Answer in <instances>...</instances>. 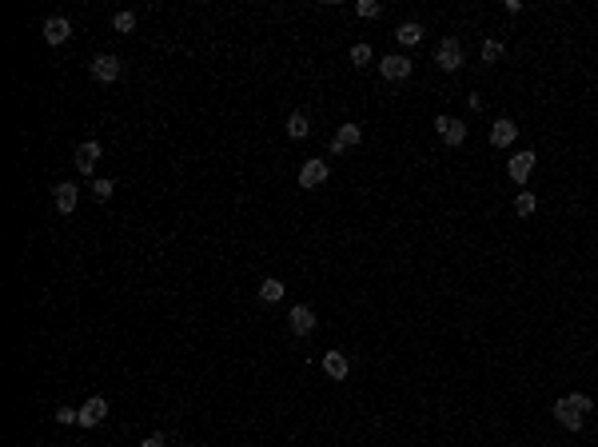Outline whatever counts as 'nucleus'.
Returning <instances> with one entry per match:
<instances>
[{
  "label": "nucleus",
  "instance_id": "obj_3",
  "mask_svg": "<svg viewBox=\"0 0 598 447\" xmlns=\"http://www.w3.org/2000/svg\"><path fill=\"white\" fill-rule=\"evenodd\" d=\"M88 68H92V76H96L100 84H112V80H120V72H124V64H120V60H116V56H96V60H92V64H88Z\"/></svg>",
  "mask_w": 598,
  "mask_h": 447
},
{
  "label": "nucleus",
  "instance_id": "obj_7",
  "mask_svg": "<svg viewBox=\"0 0 598 447\" xmlns=\"http://www.w3.org/2000/svg\"><path fill=\"white\" fill-rule=\"evenodd\" d=\"M323 372H327V379H335V383H343V379L351 376V363L343 351H327L323 356Z\"/></svg>",
  "mask_w": 598,
  "mask_h": 447
},
{
  "label": "nucleus",
  "instance_id": "obj_11",
  "mask_svg": "<svg viewBox=\"0 0 598 447\" xmlns=\"http://www.w3.org/2000/svg\"><path fill=\"white\" fill-rule=\"evenodd\" d=\"M76 204H80V188H76V184H56V212L72 216Z\"/></svg>",
  "mask_w": 598,
  "mask_h": 447
},
{
  "label": "nucleus",
  "instance_id": "obj_20",
  "mask_svg": "<svg viewBox=\"0 0 598 447\" xmlns=\"http://www.w3.org/2000/svg\"><path fill=\"white\" fill-rule=\"evenodd\" d=\"M535 208H539L535 192H518L515 196V212H518V216H535Z\"/></svg>",
  "mask_w": 598,
  "mask_h": 447
},
{
  "label": "nucleus",
  "instance_id": "obj_25",
  "mask_svg": "<svg viewBox=\"0 0 598 447\" xmlns=\"http://www.w3.org/2000/svg\"><path fill=\"white\" fill-rule=\"evenodd\" d=\"M112 192H116V184H112V180H96V184H92V196H96V200H108Z\"/></svg>",
  "mask_w": 598,
  "mask_h": 447
},
{
  "label": "nucleus",
  "instance_id": "obj_14",
  "mask_svg": "<svg viewBox=\"0 0 598 447\" xmlns=\"http://www.w3.org/2000/svg\"><path fill=\"white\" fill-rule=\"evenodd\" d=\"M507 172H511V180L515 184H523L530 176V172H535V152H518V156H511V168H507Z\"/></svg>",
  "mask_w": 598,
  "mask_h": 447
},
{
  "label": "nucleus",
  "instance_id": "obj_12",
  "mask_svg": "<svg viewBox=\"0 0 598 447\" xmlns=\"http://www.w3.org/2000/svg\"><path fill=\"white\" fill-rule=\"evenodd\" d=\"M68 36H72V24L64 16H48V20H44V41L48 44H64Z\"/></svg>",
  "mask_w": 598,
  "mask_h": 447
},
{
  "label": "nucleus",
  "instance_id": "obj_16",
  "mask_svg": "<svg viewBox=\"0 0 598 447\" xmlns=\"http://www.w3.org/2000/svg\"><path fill=\"white\" fill-rule=\"evenodd\" d=\"M395 41L407 44V48H411V44H419V41H423V24H415V20L399 24V28H395Z\"/></svg>",
  "mask_w": 598,
  "mask_h": 447
},
{
  "label": "nucleus",
  "instance_id": "obj_6",
  "mask_svg": "<svg viewBox=\"0 0 598 447\" xmlns=\"http://www.w3.org/2000/svg\"><path fill=\"white\" fill-rule=\"evenodd\" d=\"M379 72H383V76H387V80H407V76H411V60H407V56H383V60H379Z\"/></svg>",
  "mask_w": 598,
  "mask_h": 447
},
{
  "label": "nucleus",
  "instance_id": "obj_4",
  "mask_svg": "<svg viewBox=\"0 0 598 447\" xmlns=\"http://www.w3.org/2000/svg\"><path fill=\"white\" fill-rule=\"evenodd\" d=\"M435 128H439L443 144H451V148H459L463 140H467V124H463V120H455V116H439V120H435Z\"/></svg>",
  "mask_w": 598,
  "mask_h": 447
},
{
  "label": "nucleus",
  "instance_id": "obj_19",
  "mask_svg": "<svg viewBox=\"0 0 598 447\" xmlns=\"http://www.w3.org/2000/svg\"><path fill=\"white\" fill-rule=\"evenodd\" d=\"M112 28H116L120 36H128V32H136V13H116V16H112Z\"/></svg>",
  "mask_w": 598,
  "mask_h": 447
},
{
  "label": "nucleus",
  "instance_id": "obj_23",
  "mask_svg": "<svg viewBox=\"0 0 598 447\" xmlns=\"http://www.w3.org/2000/svg\"><path fill=\"white\" fill-rule=\"evenodd\" d=\"M56 423H80V411H76V407H56Z\"/></svg>",
  "mask_w": 598,
  "mask_h": 447
},
{
  "label": "nucleus",
  "instance_id": "obj_13",
  "mask_svg": "<svg viewBox=\"0 0 598 447\" xmlns=\"http://www.w3.org/2000/svg\"><path fill=\"white\" fill-rule=\"evenodd\" d=\"M363 140V128L359 124H343L339 132H335V140H331V152H347V148H355Z\"/></svg>",
  "mask_w": 598,
  "mask_h": 447
},
{
  "label": "nucleus",
  "instance_id": "obj_10",
  "mask_svg": "<svg viewBox=\"0 0 598 447\" xmlns=\"http://www.w3.org/2000/svg\"><path fill=\"white\" fill-rule=\"evenodd\" d=\"M323 180H327V164L323 160H307L299 168V188H320Z\"/></svg>",
  "mask_w": 598,
  "mask_h": 447
},
{
  "label": "nucleus",
  "instance_id": "obj_15",
  "mask_svg": "<svg viewBox=\"0 0 598 447\" xmlns=\"http://www.w3.org/2000/svg\"><path fill=\"white\" fill-rule=\"evenodd\" d=\"M515 136H518V128L511 124V120H495V124H491V144H495V148L515 144Z\"/></svg>",
  "mask_w": 598,
  "mask_h": 447
},
{
  "label": "nucleus",
  "instance_id": "obj_2",
  "mask_svg": "<svg viewBox=\"0 0 598 447\" xmlns=\"http://www.w3.org/2000/svg\"><path fill=\"white\" fill-rule=\"evenodd\" d=\"M435 64H439L443 72H459L463 68V44L455 41V36L439 41V48H435Z\"/></svg>",
  "mask_w": 598,
  "mask_h": 447
},
{
  "label": "nucleus",
  "instance_id": "obj_5",
  "mask_svg": "<svg viewBox=\"0 0 598 447\" xmlns=\"http://www.w3.org/2000/svg\"><path fill=\"white\" fill-rule=\"evenodd\" d=\"M108 419V400H100V395H92L88 404L80 407V427H100Z\"/></svg>",
  "mask_w": 598,
  "mask_h": 447
},
{
  "label": "nucleus",
  "instance_id": "obj_1",
  "mask_svg": "<svg viewBox=\"0 0 598 447\" xmlns=\"http://www.w3.org/2000/svg\"><path fill=\"white\" fill-rule=\"evenodd\" d=\"M590 407H595L590 404V395H578V391H574V395H562V400L555 404V419L567 427V432H578L583 419L590 416Z\"/></svg>",
  "mask_w": 598,
  "mask_h": 447
},
{
  "label": "nucleus",
  "instance_id": "obj_26",
  "mask_svg": "<svg viewBox=\"0 0 598 447\" xmlns=\"http://www.w3.org/2000/svg\"><path fill=\"white\" fill-rule=\"evenodd\" d=\"M140 447H164V435H148V439H144Z\"/></svg>",
  "mask_w": 598,
  "mask_h": 447
},
{
  "label": "nucleus",
  "instance_id": "obj_18",
  "mask_svg": "<svg viewBox=\"0 0 598 447\" xmlns=\"http://www.w3.org/2000/svg\"><path fill=\"white\" fill-rule=\"evenodd\" d=\"M307 132H311L307 116H304V112H292V116H287V136H292V140H304Z\"/></svg>",
  "mask_w": 598,
  "mask_h": 447
},
{
  "label": "nucleus",
  "instance_id": "obj_9",
  "mask_svg": "<svg viewBox=\"0 0 598 447\" xmlns=\"http://www.w3.org/2000/svg\"><path fill=\"white\" fill-rule=\"evenodd\" d=\"M96 164H100V144H96V140H84L80 148H76V172L88 176Z\"/></svg>",
  "mask_w": 598,
  "mask_h": 447
},
{
  "label": "nucleus",
  "instance_id": "obj_21",
  "mask_svg": "<svg viewBox=\"0 0 598 447\" xmlns=\"http://www.w3.org/2000/svg\"><path fill=\"white\" fill-rule=\"evenodd\" d=\"M355 13L367 16V20H375V16L383 13V4H379V0H359V4H355Z\"/></svg>",
  "mask_w": 598,
  "mask_h": 447
},
{
  "label": "nucleus",
  "instance_id": "obj_24",
  "mask_svg": "<svg viewBox=\"0 0 598 447\" xmlns=\"http://www.w3.org/2000/svg\"><path fill=\"white\" fill-rule=\"evenodd\" d=\"M351 64H371V48H367V44H355V48H351Z\"/></svg>",
  "mask_w": 598,
  "mask_h": 447
},
{
  "label": "nucleus",
  "instance_id": "obj_17",
  "mask_svg": "<svg viewBox=\"0 0 598 447\" xmlns=\"http://www.w3.org/2000/svg\"><path fill=\"white\" fill-rule=\"evenodd\" d=\"M283 292H287V288H283V284H279L276 276L260 284V300H264V304H276V300H283Z\"/></svg>",
  "mask_w": 598,
  "mask_h": 447
},
{
  "label": "nucleus",
  "instance_id": "obj_22",
  "mask_svg": "<svg viewBox=\"0 0 598 447\" xmlns=\"http://www.w3.org/2000/svg\"><path fill=\"white\" fill-rule=\"evenodd\" d=\"M499 56H502V44L499 41H487V44H483V64H495Z\"/></svg>",
  "mask_w": 598,
  "mask_h": 447
},
{
  "label": "nucleus",
  "instance_id": "obj_8",
  "mask_svg": "<svg viewBox=\"0 0 598 447\" xmlns=\"http://www.w3.org/2000/svg\"><path fill=\"white\" fill-rule=\"evenodd\" d=\"M287 323H292L295 335H311V332H315V312H311L307 304H295L292 316H287Z\"/></svg>",
  "mask_w": 598,
  "mask_h": 447
}]
</instances>
